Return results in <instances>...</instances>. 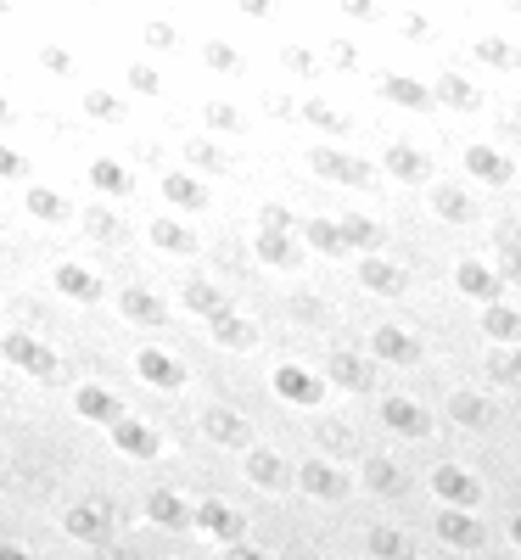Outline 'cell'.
Returning <instances> with one entry per match:
<instances>
[{"label":"cell","instance_id":"cell-1","mask_svg":"<svg viewBox=\"0 0 521 560\" xmlns=\"http://www.w3.org/2000/svg\"><path fill=\"white\" fill-rule=\"evenodd\" d=\"M191 527H202L213 544H241V538H247V516H241L236 504H225V499L191 504Z\"/></svg>","mask_w":521,"mask_h":560},{"label":"cell","instance_id":"cell-2","mask_svg":"<svg viewBox=\"0 0 521 560\" xmlns=\"http://www.w3.org/2000/svg\"><path fill=\"white\" fill-rule=\"evenodd\" d=\"M0 353H6L17 370H29L34 381H57L62 376V359H57V353L45 348V342H34V336H23V331L6 336V342H0Z\"/></svg>","mask_w":521,"mask_h":560},{"label":"cell","instance_id":"cell-3","mask_svg":"<svg viewBox=\"0 0 521 560\" xmlns=\"http://www.w3.org/2000/svg\"><path fill=\"white\" fill-rule=\"evenodd\" d=\"M269 387L281 392L286 404L314 409V404H325V392H331V381H325V376H314V370H303V364H281V370L269 376Z\"/></svg>","mask_w":521,"mask_h":560},{"label":"cell","instance_id":"cell-4","mask_svg":"<svg viewBox=\"0 0 521 560\" xmlns=\"http://www.w3.org/2000/svg\"><path fill=\"white\" fill-rule=\"evenodd\" d=\"M107 432H113V448H118V454H129V460H157V454H163V437H157L146 420H135L129 409L107 426Z\"/></svg>","mask_w":521,"mask_h":560},{"label":"cell","instance_id":"cell-5","mask_svg":"<svg viewBox=\"0 0 521 560\" xmlns=\"http://www.w3.org/2000/svg\"><path fill=\"white\" fill-rule=\"evenodd\" d=\"M297 488L309 493V499L342 504V499H348V476H342L331 460H303V465H297Z\"/></svg>","mask_w":521,"mask_h":560},{"label":"cell","instance_id":"cell-6","mask_svg":"<svg viewBox=\"0 0 521 560\" xmlns=\"http://www.w3.org/2000/svg\"><path fill=\"white\" fill-rule=\"evenodd\" d=\"M432 493L443 504H460V510H477V504H482V482L465 471V465H437V471H432Z\"/></svg>","mask_w":521,"mask_h":560},{"label":"cell","instance_id":"cell-7","mask_svg":"<svg viewBox=\"0 0 521 560\" xmlns=\"http://www.w3.org/2000/svg\"><path fill=\"white\" fill-rule=\"evenodd\" d=\"M381 426L398 437H409V443H421V437H432V415H426L415 398H381Z\"/></svg>","mask_w":521,"mask_h":560},{"label":"cell","instance_id":"cell-8","mask_svg":"<svg viewBox=\"0 0 521 560\" xmlns=\"http://www.w3.org/2000/svg\"><path fill=\"white\" fill-rule=\"evenodd\" d=\"M62 532H68L73 544H90L101 549L107 538H113V516L101 510V504H73L68 516H62Z\"/></svg>","mask_w":521,"mask_h":560},{"label":"cell","instance_id":"cell-9","mask_svg":"<svg viewBox=\"0 0 521 560\" xmlns=\"http://www.w3.org/2000/svg\"><path fill=\"white\" fill-rule=\"evenodd\" d=\"M437 538L449 549H482L488 544V527H482L471 510H460V504H443V516H437Z\"/></svg>","mask_w":521,"mask_h":560},{"label":"cell","instance_id":"cell-10","mask_svg":"<svg viewBox=\"0 0 521 560\" xmlns=\"http://www.w3.org/2000/svg\"><path fill=\"white\" fill-rule=\"evenodd\" d=\"M135 370H141V381H152V387H163V392L185 387V364L174 359V353H163V348H141L135 353Z\"/></svg>","mask_w":521,"mask_h":560},{"label":"cell","instance_id":"cell-11","mask_svg":"<svg viewBox=\"0 0 521 560\" xmlns=\"http://www.w3.org/2000/svg\"><path fill=\"white\" fill-rule=\"evenodd\" d=\"M370 353H376L381 364H421V342L409 331H398V325H376V331H370Z\"/></svg>","mask_w":521,"mask_h":560},{"label":"cell","instance_id":"cell-12","mask_svg":"<svg viewBox=\"0 0 521 560\" xmlns=\"http://www.w3.org/2000/svg\"><path fill=\"white\" fill-rule=\"evenodd\" d=\"M247 482L264 493H281L286 482H292V465H286L275 448H247Z\"/></svg>","mask_w":521,"mask_h":560},{"label":"cell","instance_id":"cell-13","mask_svg":"<svg viewBox=\"0 0 521 560\" xmlns=\"http://www.w3.org/2000/svg\"><path fill=\"white\" fill-rule=\"evenodd\" d=\"M314 174H325V180H337V185H370V163H359V157H342L331 152V146H314Z\"/></svg>","mask_w":521,"mask_h":560},{"label":"cell","instance_id":"cell-14","mask_svg":"<svg viewBox=\"0 0 521 560\" xmlns=\"http://www.w3.org/2000/svg\"><path fill=\"white\" fill-rule=\"evenodd\" d=\"M202 432L225 448H253V426H247L236 409H208V415H202Z\"/></svg>","mask_w":521,"mask_h":560},{"label":"cell","instance_id":"cell-15","mask_svg":"<svg viewBox=\"0 0 521 560\" xmlns=\"http://www.w3.org/2000/svg\"><path fill=\"white\" fill-rule=\"evenodd\" d=\"M73 409H79L85 420H96V426H113V420L124 415V398L107 392V387H79L73 392Z\"/></svg>","mask_w":521,"mask_h":560},{"label":"cell","instance_id":"cell-16","mask_svg":"<svg viewBox=\"0 0 521 560\" xmlns=\"http://www.w3.org/2000/svg\"><path fill=\"white\" fill-rule=\"evenodd\" d=\"M208 325H213V336H219V348H236V353H253L258 348V325L241 320V314H230V308H219Z\"/></svg>","mask_w":521,"mask_h":560},{"label":"cell","instance_id":"cell-17","mask_svg":"<svg viewBox=\"0 0 521 560\" xmlns=\"http://www.w3.org/2000/svg\"><path fill=\"white\" fill-rule=\"evenodd\" d=\"M359 280H365L370 292H381V297H398L409 286V275L398 264H387V258H370V252H359Z\"/></svg>","mask_w":521,"mask_h":560},{"label":"cell","instance_id":"cell-18","mask_svg":"<svg viewBox=\"0 0 521 560\" xmlns=\"http://www.w3.org/2000/svg\"><path fill=\"white\" fill-rule=\"evenodd\" d=\"M146 516H152L157 527L180 532V527H191V504H185L174 488H152V493H146Z\"/></svg>","mask_w":521,"mask_h":560},{"label":"cell","instance_id":"cell-19","mask_svg":"<svg viewBox=\"0 0 521 560\" xmlns=\"http://www.w3.org/2000/svg\"><path fill=\"white\" fill-rule=\"evenodd\" d=\"M57 292L73 297V303H96L101 297V275L85 264H57Z\"/></svg>","mask_w":521,"mask_h":560},{"label":"cell","instance_id":"cell-20","mask_svg":"<svg viewBox=\"0 0 521 560\" xmlns=\"http://www.w3.org/2000/svg\"><path fill=\"white\" fill-rule=\"evenodd\" d=\"M465 168L488 185H510V157L493 152V146H465Z\"/></svg>","mask_w":521,"mask_h":560},{"label":"cell","instance_id":"cell-21","mask_svg":"<svg viewBox=\"0 0 521 560\" xmlns=\"http://www.w3.org/2000/svg\"><path fill=\"white\" fill-rule=\"evenodd\" d=\"M454 280H460V292H465V297H477V303H493V297H499V275H493L482 258H465Z\"/></svg>","mask_w":521,"mask_h":560},{"label":"cell","instance_id":"cell-22","mask_svg":"<svg viewBox=\"0 0 521 560\" xmlns=\"http://www.w3.org/2000/svg\"><path fill=\"white\" fill-rule=\"evenodd\" d=\"M325 381H337V387H348V392H365L376 376H370V364L359 359V353L337 348V353H331V376H325Z\"/></svg>","mask_w":521,"mask_h":560},{"label":"cell","instance_id":"cell-23","mask_svg":"<svg viewBox=\"0 0 521 560\" xmlns=\"http://www.w3.org/2000/svg\"><path fill=\"white\" fill-rule=\"evenodd\" d=\"M359 476H365V482L381 493V499H398V493H404V471H398L387 454H370V460L359 465Z\"/></svg>","mask_w":521,"mask_h":560},{"label":"cell","instance_id":"cell-24","mask_svg":"<svg viewBox=\"0 0 521 560\" xmlns=\"http://www.w3.org/2000/svg\"><path fill=\"white\" fill-rule=\"evenodd\" d=\"M180 303L191 308V314H202V320H213L219 308H230V303H225V292H219L213 280H185V286H180Z\"/></svg>","mask_w":521,"mask_h":560},{"label":"cell","instance_id":"cell-25","mask_svg":"<svg viewBox=\"0 0 521 560\" xmlns=\"http://www.w3.org/2000/svg\"><path fill=\"white\" fill-rule=\"evenodd\" d=\"M303 241H309L314 252H325V258H348V241H342L337 219H309L303 224Z\"/></svg>","mask_w":521,"mask_h":560},{"label":"cell","instance_id":"cell-26","mask_svg":"<svg viewBox=\"0 0 521 560\" xmlns=\"http://www.w3.org/2000/svg\"><path fill=\"white\" fill-rule=\"evenodd\" d=\"M482 331H488L493 342H499V348H516V308L493 297V303L482 308Z\"/></svg>","mask_w":521,"mask_h":560},{"label":"cell","instance_id":"cell-27","mask_svg":"<svg viewBox=\"0 0 521 560\" xmlns=\"http://www.w3.org/2000/svg\"><path fill=\"white\" fill-rule=\"evenodd\" d=\"M370 555L376 560H415V544H409V532H398V527H370Z\"/></svg>","mask_w":521,"mask_h":560},{"label":"cell","instance_id":"cell-28","mask_svg":"<svg viewBox=\"0 0 521 560\" xmlns=\"http://www.w3.org/2000/svg\"><path fill=\"white\" fill-rule=\"evenodd\" d=\"M387 174H393V180L421 185L426 174H432V163H426V157L415 152V146H393V152H387Z\"/></svg>","mask_w":521,"mask_h":560},{"label":"cell","instance_id":"cell-29","mask_svg":"<svg viewBox=\"0 0 521 560\" xmlns=\"http://www.w3.org/2000/svg\"><path fill=\"white\" fill-rule=\"evenodd\" d=\"M124 314L141 325H169V308H163V297L152 292H124Z\"/></svg>","mask_w":521,"mask_h":560},{"label":"cell","instance_id":"cell-30","mask_svg":"<svg viewBox=\"0 0 521 560\" xmlns=\"http://www.w3.org/2000/svg\"><path fill=\"white\" fill-rule=\"evenodd\" d=\"M258 258L275 264V269H292L297 264V247L286 241V230H269V224H264V236H258Z\"/></svg>","mask_w":521,"mask_h":560},{"label":"cell","instance_id":"cell-31","mask_svg":"<svg viewBox=\"0 0 521 560\" xmlns=\"http://www.w3.org/2000/svg\"><path fill=\"white\" fill-rule=\"evenodd\" d=\"M152 241H157L163 252H185V258L197 252V236H191L185 224H174V219H157V224H152Z\"/></svg>","mask_w":521,"mask_h":560},{"label":"cell","instance_id":"cell-32","mask_svg":"<svg viewBox=\"0 0 521 560\" xmlns=\"http://www.w3.org/2000/svg\"><path fill=\"white\" fill-rule=\"evenodd\" d=\"M90 180H96L107 196H124V191H135V174H129V168H118L113 157H101V163L90 168Z\"/></svg>","mask_w":521,"mask_h":560},{"label":"cell","instance_id":"cell-33","mask_svg":"<svg viewBox=\"0 0 521 560\" xmlns=\"http://www.w3.org/2000/svg\"><path fill=\"white\" fill-rule=\"evenodd\" d=\"M163 196L180 202V208H208V191H202L191 174H169V180H163Z\"/></svg>","mask_w":521,"mask_h":560},{"label":"cell","instance_id":"cell-34","mask_svg":"<svg viewBox=\"0 0 521 560\" xmlns=\"http://www.w3.org/2000/svg\"><path fill=\"white\" fill-rule=\"evenodd\" d=\"M337 230H342V241H348V252H353V247H359V252L381 247V224H370V219H353V213H348Z\"/></svg>","mask_w":521,"mask_h":560},{"label":"cell","instance_id":"cell-35","mask_svg":"<svg viewBox=\"0 0 521 560\" xmlns=\"http://www.w3.org/2000/svg\"><path fill=\"white\" fill-rule=\"evenodd\" d=\"M449 409H454V420H465V426H488V420H493V404H488V398H477V392H460Z\"/></svg>","mask_w":521,"mask_h":560},{"label":"cell","instance_id":"cell-36","mask_svg":"<svg viewBox=\"0 0 521 560\" xmlns=\"http://www.w3.org/2000/svg\"><path fill=\"white\" fill-rule=\"evenodd\" d=\"M437 101H449V107H460V112L482 107V96H477V90H471L465 79H437Z\"/></svg>","mask_w":521,"mask_h":560},{"label":"cell","instance_id":"cell-37","mask_svg":"<svg viewBox=\"0 0 521 560\" xmlns=\"http://www.w3.org/2000/svg\"><path fill=\"white\" fill-rule=\"evenodd\" d=\"M381 96H387V101H404V107H426V101H432V90H421V84H409V79H381Z\"/></svg>","mask_w":521,"mask_h":560},{"label":"cell","instance_id":"cell-38","mask_svg":"<svg viewBox=\"0 0 521 560\" xmlns=\"http://www.w3.org/2000/svg\"><path fill=\"white\" fill-rule=\"evenodd\" d=\"M437 213H443V219H454V224L477 219V208H471V196H465V191H449V185L437 191Z\"/></svg>","mask_w":521,"mask_h":560},{"label":"cell","instance_id":"cell-39","mask_svg":"<svg viewBox=\"0 0 521 560\" xmlns=\"http://www.w3.org/2000/svg\"><path fill=\"white\" fill-rule=\"evenodd\" d=\"M29 213L45 224H57V219H68V202H62L57 191H29Z\"/></svg>","mask_w":521,"mask_h":560},{"label":"cell","instance_id":"cell-40","mask_svg":"<svg viewBox=\"0 0 521 560\" xmlns=\"http://www.w3.org/2000/svg\"><path fill=\"white\" fill-rule=\"evenodd\" d=\"M303 118H309V124H320V129H348V118H342L337 107H331V101H309V107H303Z\"/></svg>","mask_w":521,"mask_h":560},{"label":"cell","instance_id":"cell-41","mask_svg":"<svg viewBox=\"0 0 521 560\" xmlns=\"http://www.w3.org/2000/svg\"><path fill=\"white\" fill-rule=\"evenodd\" d=\"M85 224H90V236H101V241H118V236H124V224H118L113 219V213H85Z\"/></svg>","mask_w":521,"mask_h":560},{"label":"cell","instance_id":"cell-42","mask_svg":"<svg viewBox=\"0 0 521 560\" xmlns=\"http://www.w3.org/2000/svg\"><path fill=\"white\" fill-rule=\"evenodd\" d=\"M202 56H208V68H219V73H236V68H241V56L230 51V45H219V40H213Z\"/></svg>","mask_w":521,"mask_h":560},{"label":"cell","instance_id":"cell-43","mask_svg":"<svg viewBox=\"0 0 521 560\" xmlns=\"http://www.w3.org/2000/svg\"><path fill=\"white\" fill-rule=\"evenodd\" d=\"M202 112H208L213 129H241V112H236V107H219V101H208Z\"/></svg>","mask_w":521,"mask_h":560},{"label":"cell","instance_id":"cell-44","mask_svg":"<svg viewBox=\"0 0 521 560\" xmlns=\"http://www.w3.org/2000/svg\"><path fill=\"white\" fill-rule=\"evenodd\" d=\"M185 157H191V163H202V168H225V157L213 152L208 140H191V146H185Z\"/></svg>","mask_w":521,"mask_h":560},{"label":"cell","instance_id":"cell-45","mask_svg":"<svg viewBox=\"0 0 521 560\" xmlns=\"http://www.w3.org/2000/svg\"><path fill=\"white\" fill-rule=\"evenodd\" d=\"M85 112H96V118H118L124 107H118L113 96H101V90H90V96H85Z\"/></svg>","mask_w":521,"mask_h":560},{"label":"cell","instance_id":"cell-46","mask_svg":"<svg viewBox=\"0 0 521 560\" xmlns=\"http://www.w3.org/2000/svg\"><path fill=\"white\" fill-rule=\"evenodd\" d=\"M17 174H29V163H23L12 146H0V180H17Z\"/></svg>","mask_w":521,"mask_h":560},{"label":"cell","instance_id":"cell-47","mask_svg":"<svg viewBox=\"0 0 521 560\" xmlns=\"http://www.w3.org/2000/svg\"><path fill=\"white\" fill-rule=\"evenodd\" d=\"M477 56H482V62H510V45L505 40H482Z\"/></svg>","mask_w":521,"mask_h":560},{"label":"cell","instance_id":"cell-48","mask_svg":"<svg viewBox=\"0 0 521 560\" xmlns=\"http://www.w3.org/2000/svg\"><path fill=\"white\" fill-rule=\"evenodd\" d=\"M40 56H45V68H57V73H68V68H73V56L62 51V45H45Z\"/></svg>","mask_w":521,"mask_h":560},{"label":"cell","instance_id":"cell-49","mask_svg":"<svg viewBox=\"0 0 521 560\" xmlns=\"http://www.w3.org/2000/svg\"><path fill=\"white\" fill-rule=\"evenodd\" d=\"M129 79H135V90H141V96H157V73L152 68H129Z\"/></svg>","mask_w":521,"mask_h":560},{"label":"cell","instance_id":"cell-50","mask_svg":"<svg viewBox=\"0 0 521 560\" xmlns=\"http://www.w3.org/2000/svg\"><path fill=\"white\" fill-rule=\"evenodd\" d=\"M146 40H152L157 51H169V45H174V28L169 23H152V28H146Z\"/></svg>","mask_w":521,"mask_h":560},{"label":"cell","instance_id":"cell-51","mask_svg":"<svg viewBox=\"0 0 521 560\" xmlns=\"http://www.w3.org/2000/svg\"><path fill=\"white\" fill-rule=\"evenodd\" d=\"M225 560H269V555L253 549V544H225Z\"/></svg>","mask_w":521,"mask_h":560},{"label":"cell","instance_id":"cell-52","mask_svg":"<svg viewBox=\"0 0 521 560\" xmlns=\"http://www.w3.org/2000/svg\"><path fill=\"white\" fill-rule=\"evenodd\" d=\"M493 370H499V381H505V387H510V381H516V359H510V348L499 353V364H493Z\"/></svg>","mask_w":521,"mask_h":560},{"label":"cell","instance_id":"cell-53","mask_svg":"<svg viewBox=\"0 0 521 560\" xmlns=\"http://www.w3.org/2000/svg\"><path fill=\"white\" fill-rule=\"evenodd\" d=\"M0 560H34V549H23V544H0Z\"/></svg>","mask_w":521,"mask_h":560},{"label":"cell","instance_id":"cell-54","mask_svg":"<svg viewBox=\"0 0 521 560\" xmlns=\"http://www.w3.org/2000/svg\"><path fill=\"white\" fill-rule=\"evenodd\" d=\"M286 62H292L297 73H309V68H314V56H309V51H286Z\"/></svg>","mask_w":521,"mask_h":560},{"label":"cell","instance_id":"cell-55","mask_svg":"<svg viewBox=\"0 0 521 560\" xmlns=\"http://www.w3.org/2000/svg\"><path fill=\"white\" fill-rule=\"evenodd\" d=\"M342 12H353V17H370V12H376V6H370V0H342Z\"/></svg>","mask_w":521,"mask_h":560},{"label":"cell","instance_id":"cell-56","mask_svg":"<svg viewBox=\"0 0 521 560\" xmlns=\"http://www.w3.org/2000/svg\"><path fill=\"white\" fill-rule=\"evenodd\" d=\"M241 12H247V17H269V0H241Z\"/></svg>","mask_w":521,"mask_h":560},{"label":"cell","instance_id":"cell-57","mask_svg":"<svg viewBox=\"0 0 521 560\" xmlns=\"http://www.w3.org/2000/svg\"><path fill=\"white\" fill-rule=\"evenodd\" d=\"M6 118H12V101H6V96H0V124H6Z\"/></svg>","mask_w":521,"mask_h":560}]
</instances>
